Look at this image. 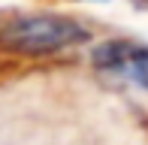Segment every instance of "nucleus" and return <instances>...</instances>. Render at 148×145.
I'll return each mask as SVG.
<instances>
[{
	"instance_id": "f03ea898",
	"label": "nucleus",
	"mask_w": 148,
	"mask_h": 145,
	"mask_svg": "<svg viewBox=\"0 0 148 145\" xmlns=\"http://www.w3.org/2000/svg\"><path fill=\"white\" fill-rule=\"evenodd\" d=\"M94 64L103 72L121 76L148 91V49L133 42H106L94 51Z\"/></svg>"
},
{
	"instance_id": "f257e3e1",
	"label": "nucleus",
	"mask_w": 148,
	"mask_h": 145,
	"mask_svg": "<svg viewBox=\"0 0 148 145\" xmlns=\"http://www.w3.org/2000/svg\"><path fill=\"white\" fill-rule=\"evenodd\" d=\"M91 39V27L66 15H18L0 24V45L15 55H51L73 45H85Z\"/></svg>"
}]
</instances>
